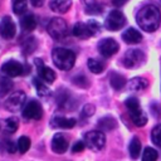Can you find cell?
<instances>
[{
  "label": "cell",
  "instance_id": "obj_4",
  "mask_svg": "<svg viewBox=\"0 0 161 161\" xmlns=\"http://www.w3.org/2000/svg\"><path fill=\"white\" fill-rule=\"evenodd\" d=\"M84 143L92 151H101L106 143V136L102 131H89L84 135Z\"/></svg>",
  "mask_w": 161,
  "mask_h": 161
},
{
  "label": "cell",
  "instance_id": "obj_21",
  "mask_svg": "<svg viewBox=\"0 0 161 161\" xmlns=\"http://www.w3.org/2000/svg\"><path fill=\"white\" fill-rule=\"evenodd\" d=\"M130 116H131V121L137 127H142V126H145L147 123V116L141 109L135 111V112H130Z\"/></svg>",
  "mask_w": 161,
  "mask_h": 161
},
{
  "label": "cell",
  "instance_id": "obj_13",
  "mask_svg": "<svg viewBox=\"0 0 161 161\" xmlns=\"http://www.w3.org/2000/svg\"><path fill=\"white\" fill-rule=\"evenodd\" d=\"M68 148V141L62 133H55L52 138V150L55 153H64Z\"/></svg>",
  "mask_w": 161,
  "mask_h": 161
},
{
  "label": "cell",
  "instance_id": "obj_36",
  "mask_svg": "<svg viewBox=\"0 0 161 161\" xmlns=\"http://www.w3.org/2000/svg\"><path fill=\"white\" fill-rule=\"evenodd\" d=\"M94 113V106L93 104H86L82 109V114L84 117H91Z\"/></svg>",
  "mask_w": 161,
  "mask_h": 161
},
{
  "label": "cell",
  "instance_id": "obj_39",
  "mask_svg": "<svg viewBox=\"0 0 161 161\" xmlns=\"http://www.w3.org/2000/svg\"><path fill=\"white\" fill-rule=\"evenodd\" d=\"M30 4L33 6H35V8H39V6H42L44 4V0H30Z\"/></svg>",
  "mask_w": 161,
  "mask_h": 161
},
{
  "label": "cell",
  "instance_id": "obj_23",
  "mask_svg": "<svg viewBox=\"0 0 161 161\" xmlns=\"http://www.w3.org/2000/svg\"><path fill=\"white\" fill-rule=\"evenodd\" d=\"M117 126V121L111 117V116H106V117H102L99 121H98V127L103 131H111L113 128H116Z\"/></svg>",
  "mask_w": 161,
  "mask_h": 161
},
{
  "label": "cell",
  "instance_id": "obj_14",
  "mask_svg": "<svg viewBox=\"0 0 161 161\" xmlns=\"http://www.w3.org/2000/svg\"><path fill=\"white\" fill-rule=\"evenodd\" d=\"M72 31H73V34L77 38H80V39H87V38L94 35V33L91 29V26H89L88 23H77L73 26V30Z\"/></svg>",
  "mask_w": 161,
  "mask_h": 161
},
{
  "label": "cell",
  "instance_id": "obj_40",
  "mask_svg": "<svg viewBox=\"0 0 161 161\" xmlns=\"http://www.w3.org/2000/svg\"><path fill=\"white\" fill-rule=\"evenodd\" d=\"M112 1V4L114 5V6H122V5H125L128 0H111Z\"/></svg>",
  "mask_w": 161,
  "mask_h": 161
},
{
  "label": "cell",
  "instance_id": "obj_30",
  "mask_svg": "<svg viewBox=\"0 0 161 161\" xmlns=\"http://www.w3.org/2000/svg\"><path fill=\"white\" fill-rule=\"evenodd\" d=\"M4 130L9 133H14L16 130H18V119L16 118H8L4 121Z\"/></svg>",
  "mask_w": 161,
  "mask_h": 161
},
{
  "label": "cell",
  "instance_id": "obj_15",
  "mask_svg": "<svg viewBox=\"0 0 161 161\" xmlns=\"http://www.w3.org/2000/svg\"><path fill=\"white\" fill-rule=\"evenodd\" d=\"M75 119L74 118H67V117H62V116H55L53 117L50 125L54 128H72L75 126Z\"/></svg>",
  "mask_w": 161,
  "mask_h": 161
},
{
  "label": "cell",
  "instance_id": "obj_6",
  "mask_svg": "<svg viewBox=\"0 0 161 161\" xmlns=\"http://www.w3.org/2000/svg\"><path fill=\"white\" fill-rule=\"evenodd\" d=\"M25 98H26V96H25L24 92L16 91V92L11 93V94L6 98L4 106H5V108H6L8 111H10V112H18V111H20L21 108H24Z\"/></svg>",
  "mask_w": 161,
  "mask_h": 161
},
{
  "label": "cell",
  "instance_id": "obj_18",
  "mask_svg": "<svg viewBox=\"0 0 161 161\" xmlns=\"http://www.w3.org/2000/svg\"><path fill=\"white\" fill-rule=\"evenodd\" d=\"M147 84H148V82L145 78L136 77V78H132L127 83V88H128V91H132V92H140V91H143L147 87Z\"/></svg>",
  "mask_w": 161,
  "mask_h": 161
},
{
  "label": "cell",
  "instance_id": "obj_16",
  "mask_svg": "<svg viewBox=\"0 0 161 161\" xmlns=\"http://www.w3.org/2000/svg\"><path fill=\"white\" fill-rule=\"evenodd\" d=\"M122 39L128 44H137L142 40V34L135 28H128L126 31H123Z\"/></svg>",
  "mask_w": 161,
  "mask_h": 161
},
{
  "label": "cell",
  "instance_id": "obj_11",
  "mask_svg": "<svg viewBox=\"0 0 161 161\" xmlns=\"http://www.w3.org/2000/svg\"><path fill=\"white\" fill-rule=\"evenodd\" d=\"M35 65H36V72H38V77L47 82V83H53L55 80V72L53 69H50L49 67H47L42 59H35Z\"/></svg>",
  "mask_w": 161,
  "mask_h": 161
},
{
  "label": "cell",
  "instance_id": "obj_7",
  "mask_svg": "<svg viewBox=\"0 0 161 161\" xmlns=\"http://www.w3.org/2000/svg\"><path fill=\"white\" fill-rule=\"evenodd\" d=\"M145 62V54L140 49H130L123 57V64L127 68H137Z\"/></svg>",
  "mask_w": 161,
  "mask_h": 161
},
{
  "label": "cell",
  "instance_id": "obj_19",
  "mask_svg": "<svg viewBox=\"0 0 161 161\" xmlns=\"http://www.w3.org/2000/svg\"><path fill=\"white\" fill-rule=\"evenodd\" d=\"M104 1L106 0H84V3L87 4V9L86 11L88 14H98L103 11L104 8Z\"/></svg>",
  "mask_w": 161,
  "mask_h": 161
},
{
  "label": "cell",
  "instance_id": "obj_5",
  "mask_svg": "<svg viewBox=\"0 0 161 161\" xmlns=\"http://www.w3.org/2000/svg\"><path fill=\"white\" fill-rule=\"evenodd\" d=\"M125 24H126V18H125L123 13L119 10H112L104 21L106 29L111 30V31H116V30L122 29L125 26Z\"/></svg>",
  "mask_w": 161,
  "mask_h": 161
},
{
  "label": "cell",
  "instance_id": "obj_17",
  "mask_svg": "<svg viewBox=\"0 0 161 161\" xmlns=\"http://www.w3.org/2000/svg\"><path fill=\"white\" fill-rule=\"evenodd\" d=\"M49 6L53 11L59 13V14H64L70 9L72 0H52Z\"/></svg>",
  "mask_w": 161,
  "mask_h": 161
},
{
  "label": "cell",
  "instance_id": "obj_3",
  "mask_svg": "<svg viewBox=\"0 0 161 161\" xmlns=\"http://www.w3.org/2000/svg\"><path fill=\"white\" fill-rule=\"evenodd\" d=\"M47 30L50 34V36L53 39H55V40L64 39L65 36H68V33H69L68 25H67L65 20L62 19V18H54V19H52L48 23Z\"/></svg>",
  "mask_w": 161,
  "mask_h": 161
},
{
  "label": "cell",
  "instance_id": "obj_34",
  "mask_svg": "<svg viewBox=\"0 0 161 161\" xmlns=\"http://www.w3.org/2000/svg\"><path fill=\"white\" fill-rule=\"evenodd\" d=\"M151 140L156 146H161V125H157L151 131Z\"/></svg>",
  "mask_w": 161,
  "mask_h": 161
},
{
  "label": "cell",
  "instance_id": "obj_12",
  "mask_svg": "<svg viewBox=\"0 0 161 161\" xmlns=\"http://www.w3.org/2000/svg\"><path fill=\"white\" fill-rule=\"evenodd\" d=\"M15 33H16V28L13 19L10 16H4L0 21V35L4 39H11L14 38Z\"/></svg>",
  "mask_w": 161,
  "mask_h": 161
},
{
  "label": "cell",
  "instance_id": "obj_25",
  "mask_svg": "<svg viewBox=\"0 0 161 161\" xmlns=\"http://www.w3.org/2000/svg\"><path fill=\"white\" fill-rule=\"evenodd\" d=\"M87 64H88V69H89L92 73H96V74L102 73V72H103V69H104V64H103L101 60L94 59V58L88 59Z\"/></svg>",
  "mask_w": 161,
  "mask_h": 161
},
{
  "label": "cell",
  "instance_id": "obj_8",
  "mask_svg": "<svg viewBox=\"0 0 161 161\" xmlns=\"http://www.w3.org/2000/svg\"><path fill=\"white\" fill-rule=\"evenodd\" d=\"M23 116L26 119H40L43 117L42 104L36 99H30L23 108Z\"/></svg>",
  "mask_w": 161,
  "mask_h": 161
},
{
  "label": "cell",
  "instance_id": "obj_32",
  "mask_svg": "<svg viewBox=\"0 0 161 161\" xmlns=\"http://www.w3.org/2000/svg\"><path fill=\"white\" fill-rule=\"evenodd\" d=\"M11 87H13V82L10 80V78L4 77L1 79V82H0V96L8 94L10 92V89H11Z\"/></svg>",
  "mask_w": 161,
  "mask_h": 161
},
{
  "label": "cell",
  "instance_id": "obj_24",
  "mask_svg": "<svg viewBox=\"0 0 161 161\" xmlns=\"http://www.w3.org/2000/svg\"><path fill=\"white\" fill-rule=\"evenodd\" d=\"M128 151H130V156L136 160L138 156H140V152H141V142L137 137H133L130 142V146H128Z\"/></svg>",
  "mask_w": 161,
  "mask_h": 161
},
{
  "label": "cell",
  "instance_id": "obj_35",
  "mask_svg": "<svg viewBox=\"0 0 161 161\" xmlns=\"http://www.w3.org/2000/svg\"><path fill=\"white\" fill-rule=\"evenodd\" d=\"M73 83L75 86H78V87H82V88H87L88 84H89V82H88L86 75H75L74 79H73Z\"/></svg>",
  "mask_w": 161,
  "mask_h": 161
},
{
  "label": "cell",
  "instance_id": "obj_22",
  "mask_svg": "<svg viewBox=\"0 0 161 161\" xmlns=\"http://www.w3.org/2000/svg\"><path fill=\"white\" fill-rule=\"evenodd\" d=\"M109 83L113 87V89L119 91V89H122L126 86V79H125L123 75H121L118 73H111V75H109Z\"/></svg>",
  "mask_w": 161,
  "mask_h": 161
},
{
  "label": "cell",
  "instance_id": "obj_10",
  "mask_svg": "<svg viewBox=\"0 0 161 161\" xmlns=\"http://www.w3.org/2000/svg\"><path fill=\"white\" fill-rule=\"evenodd\" d=\"M98 52L106 58L112 57L113 54H116L118 52V43L112 38L102 39L98 43Z\"/></svg>",
  "mask_w": 161,
  "mask_h": 161
},
{
  "label": "cell",
  "instance_id": "obj_9",
  "mask_svg": "<svg viewBox=\"0 0 161 161\" xmlns=\"http://www.w3.org/2000/svg\"><path fill=\"white\" fill-rule=\"evenodd\" d=\"M23 69H24V67H23L19 62L11 59V60L5 62V63L1 65V74H3L4 77H8V78L18 77V75H21V74L25 73Z\"/></svg>",
  "mask_w": 161,
  "mask_h": 161
},
{
  "label": "cell",
  "instance_id": "obj_29",
  "mask_svg": "<svg viewBox=\"0 0 161 161\" xmlns=\"http://www.w3.org/2000/svg\"><path fill=\"white\" fill-rule=\"evenodd\" d=\"M70 101V94L62 89V91H58V97H57V102H58V106L59 107H64L68 104V102Z\"/></svg>",
  "mask_w": 161,
  "mask_h": 161
},
{
  "label": "cell",
  "instance_id": "obj_37",
  "mask_svg": "<svg viewBox=\"0 0 161 161\" xmlns=\"http://www.w3.org/2000/svg\"><path fill=\"white\" fill-rule=\"evenodd\" d=\"M84 147H86V143H84L83 141H77V142L73 145L72 151H73V152H82V151L84 150Z\"/></svg>",
  "mask_w": 161,
  "mask_h": 161
},
{
  "label": "cell",
  "instance_id": "obj_28",
  "mask_svg": "<svg viewBox=\"0 0 161 161\" xmlns=\"http://www.w3.org/2000/svg\"><path fill=\"white\" fill-rule=\"evenodd\" d=\"M158 157V153L152 147H146L142 153V161H156Z\"/></svg>",
  "mask_w": 161,
  "mask_h": 161
},
{
  "label": "cell",
  "instance_id": "obj_27",
  "mask_svg": "<svg viewBox=\"0 0 161 161\" xmlns=\"http://www.w3.org/2000/svg\"><path fill=\"white\" fill-rule=\"evenodd\" d=\"M33 83H34L35 89H36V92H38L39 96H48V94L50 93L49 88L43 83V80H42L40 78H34V79H33Z\"/></svg>",
  "mask_w": 161,
  "mask_h": 161
},
{
  "label": "cell",
  "instance_id": "obj_31",
  "mask_svg": "<svg viewBox=\"0 0 161 161\" xmlns=\"http://www.w3.org/2000/svg\"><path fill=\"white\" fill-rule=\"evenodd\" d=\"M16 146H18V150L20 151V153H25L30 147V138L26 137V136H21L18 140Z\"/></svg>",
  "mask_w": 161,
  "mask_h": 161
},
{
  "label": "cell",
  "instance_id": "obj_2",
  "mask_svg": "<svg viewBox=\"0 0 161 161\" xmlns=\"http://www.w3.org/2000/svg\"><path fill=\"white\" fill-rule=\"evenodd\" d=\"M53 63L60 70H70L75 63V54L67 48H55L53 50Z\"/></svg>",
  "mask_w": 161,
  "mask_h": 161
},
{
  "label": "cell",
  "instance_id": "obj_26",
  "mask_svg": "<svg viewBox=\"0 0 161 161\" xmlns=\"http://www.w3.org/2000/svg\"><path fill=\"white\" fill-rule=\"evenodd\" d=\"M28 9L26 0H13V11L16 15H23Z\"/></svg>",
  "mask_w": 161,
  "mask_h": 161
},
{
  "label": "cell",
  "instance_id": "obj_1",
  "mask_svg": "<svg viewBox=\"0 0 161 161\" xmlns=\"http://www.w3.org/2000/svg\"><path fill=\"white\" fill-rule=\"evenodd\" d=\"M136 21L142 30H145L147 33L155 31L161 24L160 9L155 5L142 6L136 14Z\"/></svg>",
  "mask_w": 161,
  "mask_h": 161
},
{
  "label": "cell",
  "instance_id": "obj_38",
  "mask_svg": "<svg viewBox=\"0 0 161 161\" xmlns=\"http://www.w3.org/2000/svg\"><path fill=\"white\" fill-rule=\"evenodd\" d=\"M16 148H18V146H15L14 142H11V141H8V142H6V150H8V152L14 153V152L16 151Z\"/></svg>",
  "mask_w": 161,
  "mask_h": 161
},
{
  "label": "cell",
  "instance_id": "obj_20",
  "mask_svg": "<svg viewBox=\"0 0 161 161\" xmlns=\"http://www.w3.org/2000/svg\"><path fill=\"white\" fill-rule=\"evenodd\" d=\"M20 25L24 30L26 31H31L35 29L36 26V20H35V16L33 14H25L20 18Z\"/></svg>",
  "mask_w": 161,
  "mask_h": 161
},
{
  "label": "cell",
  "instance_id": "obj_33",
  "mask_svg": "<svg viewBox=\"0 0 161 161\" xmlns=\"http://www.w3.org/2000/svg\"><path fill=\"white\" fill-rule=\"evenodd\" d=\"M125 106L127 107V109H128L130 112H135V111L141 109V108H140V102H138V99H137L136 97H130V98H127V99L125 101Z\"/></svg>",
  "mask_w": 161,
  "mask_h": 161
}]
</instances>
